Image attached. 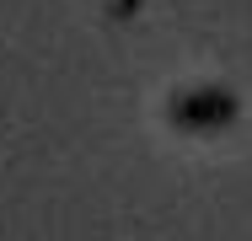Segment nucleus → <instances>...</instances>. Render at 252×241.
I'll use <instances>...</instances> for the list:
<instances>
[{
  "label": "nucleus",
  "instance_id": "2",
  "mask_svg": "<svg viewBox=\"0 0 252 241\" xmlns=\"http://www.w3.org/2000/svg\"><path fill=\"white\" fill-rule=\"evenodd\" d=\"M134 11H140V0H113V5H107V16H118V22H129Z\"/></svg>",
  "mask_w": 252,
  "mask_h": 241
},
{
  "label": "nucleus",
  "instance_id": "1",
  "mask_svg": "<svg viewBox=\"0 0 252 241\" xmlns=\"http://www.w3.org/2000/svg\"><path fill=\"white\" fill-rule=\"evenodd\" d=\"M242 113V102L225 91V86H199V91H183L172 102V123L183 134H215V129H231Z\"/></svg>",
  "mask_w": 252,
  "mask_h": 241
}]
</instances>
